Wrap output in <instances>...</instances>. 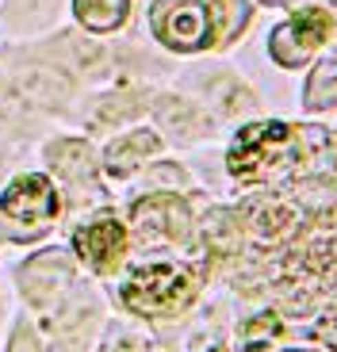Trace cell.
<instances>
[{
    "mask_svg": "<svg viewBox=\"0 0 337 352\" xmlns=\"http://www.w3.org/2000/svg\"><path fill=\"white\" fill-rule=\"evenodd\" d=\"M299 165V134L287 123H249L238 131L226 168L241 184H265L280 180Z\"/></svg>",
    "mask_w": 337,
    "mask_h": 352,
    "instance_id": "1",
    "label": "cell"
},
{
    "mask_svg": "<svg viewBox=\"0 0 337 352\" xmlns=\"http://www.w3.org/2000/svg\"><path fill=\"white\" fill-rule=\"evenodd\" d=\"M199 276L184 264H146L138 272H131V280L123 283V302L134 314L146 318H165L177 314L192 302Z\"/></svg>",
    "mask_w": 337,
    "mask_h": 352,
    "instance_id": "2",
    "label": "cell"
},
{
    "mask_svg": "<svg viewBox=\"0 0 337 352\" xmlns=\"http://www.w3.org/2000/svg\"><path fill=\"white\" fill-rule=\"evenodd\" d=\"M153 35L180 54L207 50L215 43V16L204 0H157L150 12Z\"/></svg>",
    "mask_w": 337,
    "mask_h": 352,
    "instance_id": "3",
    "label": "cell"
},
{
    "mask_svg": "<svg viewBox=\"0 0 337 352\" xmlns=\"http://www.w3.org/2000/svg\"><path fill=\"white\" fill-rule=\"evenodd\" d=\"M329 35V16L322 8H299L292 19L272 31L268 38V54H272L276 65H284V69H299Z\"/></svg>",
    "mask_w": 337,
    "mask_h": 352,
    "instance_id": "4",
    "label": "cell"
},
{
    "mask_svg": "<svg viewBox=\"0 0 337 352\" xmlns=\"http://www.w3.org/2000/svg\"><path fill=\"white\" fill-rule=\"evenodd\" d=\"M0 211L8 214V222L27 226L23 238H31V234L46 230V222L58 214V192H54V184L39 173L19 176V180L8 184V192H4V199H0Z\"/></svg>",
    "mask_w": 337,
    "mask_h": 352,
    "instance_id": "5",
    "label": "cell"
},
{
    "mask_svg": "<svg viewBox=\"0 0 337 352\" xmlns=\"http://www.w3.org/2000/svg\"><path fill=\"white\" fill-rule=\"evenodd\" d=\"M131 222L134 234L142 241H180L188 234V222H192V211L188 203L173 192H157L146 195L131 207Z\"/></svg>",
    "mask_w": 337,
    "mask_h": 352,
    "instance_id": "6",
    "label": "cell"
},
{
    "mask_svg": "<svg viewBox=\"0 0 337 352\" xmlns=\"http://www.w3.org/2000/svg\"><path fill=\"white\" fill-rule=\"evenodd\" d=\"M69 280H73V261H69L65 249H46V253L31 256V261L19 268V287H23V295L35 302V307L54 302L65 291Z\"/></svg>",
    "mask_w": 337,
    "mask_h": 352,
    "instance_id": "7",
    "label": "cell"
},
{
    "mask_svg": "<svg viewBox=\"0 0 337 352\" xmlns=\"http://www.w3.org/2000/svg\"><path fill=\"white\" fill-rule=\"evenodd\" d=\"M73 249L80 253V261L92 264L96 272H107L116 268L119 256L127 249V230L119 226L116 219H92L89 226H80L73 234Z\"/></svg>",
    "mask_w": 337,
    "mask_h": 352,
    "instance_id": "8",
    "label": "cell"
},
{
    "mask_svg": "<svg viewBox=\"0 0 337 352\" xmlns=\"http://www.w3.org/2000/svg\"><path fill=\"white\" fill-rule=\"evenodd\" d=\"M157 146H161L157 134H150V131H134V134H127V138H119V142H111V146H107L104 165H107V173L127 176V173H134V168L142 165V157L157 153Z\"/></svg>",
    "mask_w": 337,
    "mask_h": 352,
    "instance_id": "9",
    "label": "cell"
},
{
    "mask_svg": "<svg viewBox=\"0 0 337 352\" xmlns=\"http://www.w3.org/2000/svg\"><path fill=\"white\" fill-rule=\"evenodd\" d=\"M50 165L58 176L65 180H89L92 176V150L85 146L80 138H65V142H54L50 146Z\"/></svg>",
    "mask_w": 337,
    "mask_h": 352,
    "instance_id": "10",
    "label": "cell"
},
{
    "mask_svg": "<svg viewBox=\"0 0 337 352\" xmlns=\"http://www.w3.org/2000/svg\"><path fill=\"white\" fill-rule=\"evenodd\" d=\"M303 104H307V111H329V107H337V54L311 69L307 88H303Z\"/></svg>",
    "mask_w": 337,
    "mask_h": 352,
    "instance_id": "11",
    "label": "cell"
},
{
    "mask_svg": "<svg viewBox=\"0 0 337 352\" xmlns=\"http://www.w3.org/2000/svg\"><path fill=\"white\" fill-rule=\"evenodd\" d=\"M73 12L89 31H116L131 12V0H73Z\"/></svg>",
    "mask_w": 337,
    "mask_h": 352,
    "instance_id": "12",
    "label": "cell"
},
{
    "mask_svg": "<svg viewBox=\"0 0 337 352\" xmlns=\"http://www.w3.org/2000/svg\"><path fill=\"white\" fill-rule=\"evenodd\" d=\"M204 245L219 256L238 253L241 245V230H238V214L234 211H215L211 219L204 222Z\"/></svg>",
    "mask_w": 337,
    "mask_h": 352,
    "instance_id": "13",
    "label": "cell"
},
{
    "mask_svg": "<svg viewBox=\"0 0 337 352\" xmlns=\"http://www.w3.org/2000/svg\"><path fill=\"white\" fill-rule=\"evenodd\" d=\"M257 234L261 238H287L299 226V211L284 199H265V207H257Z\"/></svg>",
    "mask_w": 337,
    "mask_h": 352,
    "instance_id": "14",
    "label": "cell"
},
{
    "mask_svg": "<svg viewBox=\"0 0 337 352\" xmlns=\"http://www.w3.org/2000/svg\"><path fill=\"white\" fill-rule=\"evenodd\" d=\"M280 337H284V322L276 314H253V318H246L241 329H238V341L246 352H261L265 344L280 341Z\"/></svg>",
    "mask_w": 337,
    "mask_h": 352,
    "instance_id": "15",
    "label": "cell"
},
{
    "mask_svg": "<svg viewBox=\"0 0 337 352\" xmlns=\"http://www.w3.org/2000/svg\"><path fill=\"white\" fill-rule=\"evenodd\" d=\"M211 16H215V35L234 38L246 27L249 8H246V0H211Z\"/></svg>",
    "mask_w": 337,
    "mask_h": 352,
    "instance_id": "16",
    "label": "cell"
},
{
    "mask_svg": "<svg viewBox=\"0 0 337 352\" xmlns=\"http://www.w3.org/2000/svg\"><path fill=\"white\" fill-rule=\"evenodd\" d=\"M8 352H46L43 344H39V337L31 333L27 326H19L16 333H12V344H8Z\"/></svg>",
    "mask_w": 337,
    "mask_h": 352,
    "instance_id": "17",
    "label": "cell"
},
{
    "mask_svg": "<svg viewBox=\"0 0 337 352\" xmlns=\"http://www.w3.org/2000/svg\"><path fill=\"white\" fill-rule=\"evenodd\" d=\"M107 352H111V349H107ZM116 352H138V344H134V341H119Z\"/></svg>",
    "mask_w": 337,
    "mask_h": 352,
    "instance_id": "18",
    "label": "cell"
},
{
    "mask_svg": "<svg viewBox=\"0 0 337 352\" xmlns=\"http://www.w3.org/2000/svg\"><path fill=\"white\" fill-rule=\"evenodd\" d=\"M211 352H230V349H222V344H219V349H211Z\"/></svg>",
    "mask_w": 337,
    "mask_h": 352,
    "instance_id": "19",
    "label": "cell"
},
{
    "mask_svg": "<svg viewBox=\"0 0 337 352\" xmlns=\"http://www.w3.org/2000/svg\"><path fill=\"white\" fill-rule=\"evenodd\" d=\"M334 333H337V326H334Z\"/></svg>",
    "mask_w": 337,
    "mask_h": 352,
    "instance_id": "20",
    "label": "cell"
},
{
    "mask_svg": "<svg viewBox=\"0 0 337 352\" xmlns=\"http://www.w3.org/2000/svg\"><path fill=\"white\" fill-rule=\"evenodd\" d=\"M292 352H299V349H292Z\"/></svg>",
    "mask_w": 337,
    "mask_h": 352,
    "instance_id": "21",
    "label": "cell"
}]
</instances>
